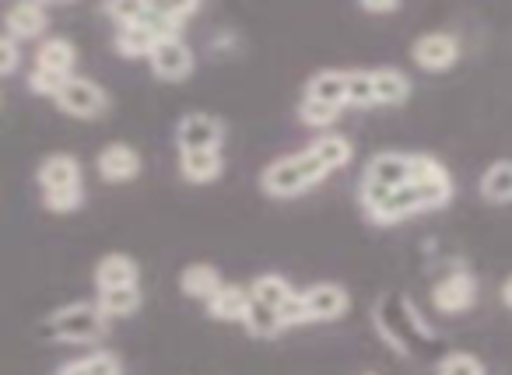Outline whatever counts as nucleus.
Listing matches in <instances>:
<instances>
[{"label": "nucleus", "mask_w": 512, "mask_h": 375, "mask_svg": "<svg viewBox=\"0 0 512 375\" xmlns=\"http://www.w3.org/2000/svg\"><path fill=\"white\" fill-rule=\"evenodd\" d=\"M327 176H330L327 165L309 148H302V151H295V155L267 162L264 172H260V190L274 200H292V197H299V193H306L309 186L323 183Z\"/></svg>", "instance_id": "f257e3e1"}, {"label": "nucleus", "mask_w": 512, "mask_h": 375, "mask_svg": "<svg viewBox=\"0 0 512 375\" xmlns=\"http://www.w3.org/2000/svg\"><path fill=\"white\" fill-rule=\"evenodd\" d=\"M106 326L109 319L99 309V302H71L46 316V330L64 344H92L106 333Z\"/></svg>", "instance_id": "f03ea898"}, {"label": "nucleus", "mask_w": 512, "mask_h": 375, "mask_svg": "<svg viewBox=\"0 0 512 375\" xmlns=\"http://www.w3.org/2000/svg\"><path fill=\"white\" fill-rule=\"evenodd\" d=\"M411 186L421 200V211H442L453 204V176L435 155L411 151Z\"/></svg>", "instance_id": "7ed1b4c3"}, {"label": "nucleus", "mask_w": 512, "mask_h": 375, "mask_svg": "<svg viewBox=\"0 0 512 375\" xmlns=\"http://www.w3.org/2000/svg\"><path fill=\"white\" fill-rule=\"evenodd\" d=\"M358 204H362L365 218L376 221V225H400L404 218L421 211V200L411 186H400V190H379V186L358 183Z\"/></svg>", "instance_id": "20e7f679"}, {"label": "nucleus", "mask_w": 512, "mask_h": 375, "mask_svg": "<svg viewBox=\"0 0 512 375\" xmlns=\"http://www.w3.org/2000/svg\"><path fill=\"white\" fill-rule=\"evenodd\" d=\"M53 102H57L60 113L74 116V120H99V116L109 109L106 88H102L99 81L85 78V74H74V78L57 92Z\"/></svg>", "instance_id": "39448f33"}, {"label": "nucleus", "mask_w": 512, "mask_h": 375, "mask_svg": "<svg viewBox=\"0 0 512 375\" xmlns=\"http://www.w3.org/2000/svg\"><path fill=\"white\" fill-rule=\"evenodd\" d=\"M477 298V281L467 267H456L432 284V305L442 316H463Z\"/></svg>", "instance_id": "423d86ee"}, {"label": "nucleus", "mask_w": 512, "mask_h": 375, "mask_svg": "<svg viewBox=\"0 0 512 375\" xmlns=\"http://www.w3.org/2000/svg\"><path fill=\"white\" fill-rule=\"evenodd\" d=\"M225 144V123L211 113H186L176 123V148L183 151H221Z\"/></svg>", "instance_id": "0eeeda50"}, {"label": "nucleus", "mask_w": 512, "mask_h": 375, "mask_svg": "<svg viewBox=\"0 0 512 375\" xmlns=\"http://www.w3.org/2000/svg\"><path fill=\"white\" fill-rule=\"evenodd\" d=\"M411 60L421 67V71H432V74H442L449 67H456L460 60V43L456 36L449 32H425L411 43Z\"/></svg>", "instance_id": "6e6552de"}, {"label": "nucleus", "mask_w": 512, "mask_h": 375, "mask_svg": "<svg viewBox=\"0 0 512 375\" xmlns=\"http://www.w3.org/2000/svg\"><path fill=\"white\" fill-rule=\"evenodd\" d=\"M365 186H379V190H400L411 183V151H376L365 162L362 172Z\"/></svg>", "instance_id": "1a4fd4ad"}, {"label": "nucleus", "mask_w": 512, "mask_h": 375, "mask_svg": "<svg viewBox=\"0 0 512 375\" xmlns=\"http://www.w3.org/2000/svg\"><path fill=\"white\" fill-rule=\"evenodd\" d=\"M151 74L162 81H186L193 74V50L183 36H165L148 57Z\"/></svg>", "instance_id": "9d476101"}, {"label": "nucleus", "mask_w": 512, "mask_h": 375, "mask_svg": "<svg viewBox=\"0 0 512 375\" xmlns=\"http://www.w3.org/2000/svg\"><path fill=\"white\" fill-rule=\"evenodd\" d=\"M306 305H309V319H313V323H334V319L348 316L351 295L344 284L316 281L313 288H306Z\"/></svg>", "instance_id": "9b49d317"}, {"label": "nucleus", "mask_w": 512, "mask_h": 375, "mask_svg": "<svg viewBox=\"0 0 512 375\" xmlns=\"http://www.w3.org/2000/svg\"><path fill=\"white\" fill-rule=\"evenodd\" d=\"M36 183L43 193L74 190V186H81V162L71 155V151H53V155H46L43 162H39Z\"/></svg>", "instance_id": "f8f14e48"}, {"label": "nucleus", "mask_w": 512, "mask_h": 375, "mask_svg": "<svg viewBox=\"0 0 512 375\" xmlns=\"http://www.w3.org/2000/svg\"><path fill=\"white\" fill-rule=\"evenodd\" d=\"M95 169L106 183H130V179L141 176V155H137L130 144L116 141L95 155Z\"/></svg>", "instance_id": "ddd939ff"}, {"label": "nucleus", "mask_w": 512, "mask_h": 375, "mask_svg": "<svg viewBox=\"0 0 512 375\" xmlns=\"http://www.w3.org/2000/svg\"><path fill=\"white\" fill-rule=\"evenodd\" d=\"M46 25H50V15H46V8L36 4V0H22V4H11L4 11V36L18 39V43L43 36Z\"/></svg>", "instance_id": "4468645a"}, {"label": "nucleus", "mask_w": 512, "mask_h": 375, "mask_svg": "<svg viewBox=\"0 0 512 375\" xmlns=\"http://www.w3.org/2000/svg\"><path fill=\"white\" fill-rule=\"evenodd\" d=\"M137 274H141V267H137L134 256L109 253V256H102V260L95 263L92 281H95V288H99V291H113V288H130V284H137Z\"/></svg>", "instance_id": "2eb2a0df"}, {"label": "nucleus", "mask_w": 512, "mask_h": 375, "mask_svg": "<svg viewBox=\"0 0 512 375\" xmlns=\"http://www.w3.org/2000/svg\"><path fill=\"white\" fill-rule=\"evenodd\" d=\"M221 288H225V281H221V270L214 267V263H190V267H183V274H179V291L204 305L211 302Z\"/></svg>", "instance_id": "dca6fc26"}, {"label": "nucleus", "mask_w": 512, "mask_h": 375, "mask_svg": "<svg viewBox=\"0 0 512 375\" xmlns=\"http://www.w3.org/2000/svg\"><path fill=\"white\" fill-rule=\"evenodd\" d=\"M225 172V151H183L179 155V176L186 183H214Z\"/></svg>", "instance_id": "f3484780"}, {"label": "nucleus", "mask_w": 512, "mask_h": 375, "mask_svg": "<svg viewBox=\"0 0 512 375\" xmlns=\"http://www.w3.org/2000/svg\"><path fill=\"white\" fill-rule=\"evenodd\" d=\"M302 99L313 102H327V106H348V71H316L313 78L306 81V92Z\"/></svg>", "instance_id": "a211bd4d"}, {"label": "nucleus", "mask_w": 512, "mask_h": 375, "mask_svg": "<svg viewBox=\"0 0 512 375\" xmlns=\"http://www.w3.org/2000/svg\"><path fill=\"white\" fill-rule=\"evenodd\" d=\"M249 302H253L249 288L225 284V288H221L218 295L207 302V316L218 319V323H242V319H246V312H249Z\"/></svg>", "instance_id": "6ab92c4d"}, {"label": "nucleus", "mask_w": 512, "mask_h": 375, "mask_svg": "<svg viewBox=\"0 0 512 375\" xmlns=\"http://www.w3.org/2000/svg\"><path fill=\"white\" fill-rule=\"evenodd\" d=\"M376 85V106H404L411 99V78L397 67H372Z\"/></svg>", "instance_id": "aec40b11"}, {"label": "nucleus", "mask_w": 512, "mask_h": 375, "mask_svg": "<svg viewBox=\"0 0 512 375\" xmlns=\"http://www.w3.org/2000/svg\"><path fill=\"white\" fill-rule=\"evenodd\" d=\"M481 197L488 204H512V158H498L484 169Z\"/></svg>", "instance_id": "412c9836"}, {"label": "nucleus", "mask_w": 512, "mask_h": 375, "mask_svg": "<svg viewBox=\"0 0 512 375\" xmlns=\"http://www.w3.org/2000/svg\"><path fill=\"white\" fill-rule=\"evenodd\" d=\"M99 309L106 312V319H130L144 302L141 284H130V288H113V291H99L95 295Z\"/></svg>", "instance_id": "4be33fe9"}, {"label": "nucleus", "mask_w": 512, "mask_h": 375, "mask_svg": "<svg viewBox=\"0 0 512 375\" xmlns=\"http://www.w3.org/2000/svg\"><path fill=\"white\" fill-rule=\"evenodd\" d=\"M158 43H162V36L151 32V29H144V25H134V29H116V36H113L116 53L127 57V60H137V57L148 60Z\"/></svg>", "instance_id": "5701e85b"}, {"label": "nucleus", "mask_w": 512, "mask_h": 375, "mask_svg": "<svg viewBox=\"0 0 512 375\" xmlns=\"http://www.w3.org/2000/svg\"><path fill=\"white\" fill-rule=\"evenodd\" d=\"M74 64H78V46H74L67 36L46 39V43L36 50V67H50V71L71 74Z\"/></svg>", "instance_id": "b1692460"}, {"label": "nucleus", "mask_w": 512, "mask_h": 375, "mask_svg": "<svg viewBox=\"0 0 512 375\" xmlns=\"http://www.w3.org/2000/svg\"><path fill=\"white\" fill-rule=\"evenodd\" d=\"M242 326H246V333L256 340H274V337H281V330H285L281 312L264 302H256V298L249 302V312H246V319H242Z\"/></svg>", "instance_id": "393cba45"}, {"label": "nucleus", "mask_w": 512, "mask_h": 375, "mask_svg": "<svg viewBox=\"0 0 512 375\" xmlns=\"http://www.w3.org/2000/svg\"><path fill=\"white\" fill-rule=\"evenodd\" d=\"M309 151H313V155L320 158V162L327 165L330 172L344 169V165H351V158H355V144H351L344 134H323V137H316V141L309 144Z\"/></svg>", "instance_id": "a878e982"}, {"label": "nucleus", "mask_w": 512, "mask_h": 375, "mask_svg": "<svg viewBox=\"0 0 512 375\" xmlns=\"http://www.w3.org/2000/svg\"><path fill=\"white\" fill-rule=\"evenodd\" d=\"M57 375H123V365L113 351H95L85 354V358L64 361L57 368Z\"/></svg>", "instance_id": "bb28decb"}, {"label": "nucleus", "mask_w": 512, "mask_h": 375, "mask_svg": "<svg viewBox=\"0 0 512 375\" xmlns=\"http://www.w3.org/2000/svg\"><path fill=\"white\" fill-rule=\"evenodd\" d=\"M292 291L295 288L288 284V277H281V274H260V277H253V284H249V295H253L256 302L271 305V309H281Z\"/></svg>", "instance_id": "cd10ccee"}, {"label": "nucleus", "mask_w": 512, "mask_h": 375, "mask_svg": "<svg viewBox=\"0 0 512 375\" xmlns=\"http://www.w3.org/2000/svg\"><path fill=\"white\" fill-rule=\"evenodd\" d=\"M397 316H404V319H411L414 323V330H421L428 337V326L421 323L418 316H414V309H411V302L404 298V309H397ZM376 323H379V330H383V337H386V344L393 347V351H400V354H411V347H407V330L400 323H386V319H379L376 316Z\"/></svg>", "instance_id": "c85d7f7f"}, {"label": "nucleus", "mask_w": 512, "mask_h": 375, "mask_svg": "<svg viewBox=\"0 0 512 375\" xmlns=\"http://www.w3.org/2000/svg\"><path fill=\"white\" fill-rule=\"evenodd\" d=\"M102 11L113 18L116 29H134V25L148 22L151 4L148 0H113V4H102Z\"/></svg>", "instance_id": "c756f323"}, {"label": "nucleus", "mask_w": 512, "mask_h": 375, "mask_svg": "<svg viewBox=\"0 0 512 375\" xmlns=\"http://www.w3.org/2000/svg\"><path fill=\"white\" fill-rule=\"evenodd\" d=\"M435 375H488V368H484V361L477 358V354L449 351V354H442V358H439Z\"/></svg>", "instance_id": "7c9ffc66"}, {"label": "nucleus", "mask_w": 512, "mask_h": 375, "mask_svg": "<svg viewBox=\"0 0 512 375\" xmlns=\"http://www.w3.org/2000/svg\"><path fill=\"white\" fill-rule=\"evenodd\" d=\"M348 106H376V85H372V71H348Z\"/></svg>", "instance_id": "2f4dec72"}, {"label": "nucleus", "mask_w": 512, "mask_h": 375, "mask_svg": "<svg viewBox=\"0 0 512 375\" xmlns=\"http://www.w3.org/2000/svg\"><path fill=\"white\" fill-rule=\"evenodd\" d=\"M71 78H74V74H60V71H50V67H32V74H29V92L32 95H50V99H57V92Z\"/></svg>", "instance_id": "473e14b6"}, {"label": "nucleus", "mask_w": 512, "mask_h": 375, "mask_svg": "<svg viewBox=\"0 0 512 375\" xmlns=\"http://www.w3.org/2000/svg\"><path fill=\"white\" fill-rule=\"evenodd\" d=\"M337 116H341V106H327V102H313V99H302L299 102V120L306 127H334Z\"/></svg>", "instance_id": "72a5a7b5"}, {"label": "nucleus", "mask_w": 512, "mask_h": 375, "mask_svg": "<svg viewBox=\"0 0 512 375\" xmlns=\"http://www.w3.org/2000/svg\"><path fill=\"white\" fill-rule=\"evenodd\" d=\"M85 204V186H74V190H53L43 193V207L46 211H57V214H71Z\"/></svg>", "instance_id": "f704fd0d"}, {"label": "nucleus", "mask_w": 512, "mask_h": 375, "mask_svg": "<svg viewBox=\"0 0 512 375\" xmlns=\"http://www.w3.org/2000/svg\"><path fill=\"white\" fill-rule=\"evenodd\" d=\"M281 323L285 326H302V323H313L309 319V305H306V291H292L281 305Z\"/></svg>", "instance_id": "c9c22d12"}, {"label": "nucleus", "mask_w": 512, "mask_h": 375, "mask_svg": "<svg viewBox=\"0 0 512 375\" xmlns=\"http://www.w3.org/2000/svg\"><path fill=\"white\" fill-rule=\"evenodd\" d=\"M18 60H22V53H18V39L0 36V74L11 78V74L18 71Z\"/></svg>", "instance_id": "e433bc0d"}, {"label": "nucleus", "mask_w": 512, "mask_h": 375, "mask_svg": "<svg viewBox=\"0 0 512 375\" xmlns=\"http://www.w3.org/2000/svg\"><path fill=\"white\" fill-rule=\"evenodd\" d=\"M165 8H169V18H172V25H176V32H179V29H183L186 18L197 15L200 4H197V0H190V4H165Z\"/></svg>", "instance_id": "4c0bfd02"}, {"label": "nucleus", "mask_w": 512, "mask_h": 375, "mask_svg": "<svg viewBox=\"0 0 512 375\" xmlns=\"http://www.w3.org/2000/svg\"><path fill=\"white\" fill-rule=\"evenodd\" d=\"M358 8H362L365 15H397L400 4H397V0H362Z\"/></svg>", "instance_id": "58836bf2"}, {"label": "nucleus", "mask_w": 512, "mask_h": 375, "mask_svg": "<svg viewBox=\"0 0 512 375\" xmlns=\"http://www.w3.org/2000/svg\"><path fill=\"white\" fill-rule=\"evenodd\" d=\"M502 302H505V305H509V309H512V274L505 277V284H502Z\"/></svg>", "instance_id": "ea45409f"}, {"label": "nucleus", "mask_w": 512, "mask_h": 375, "mask_svg": "<svg viewBox=\"0 0 512 375\" xmlns=\"http://www.w3.org/2000/svg\"><path fill=\"white\" fill-rule=\"evenodd\" d=\"M365 375H376V372H365Z\"/></svg>", "instance_id": "a19ab883"}]
</instances>
